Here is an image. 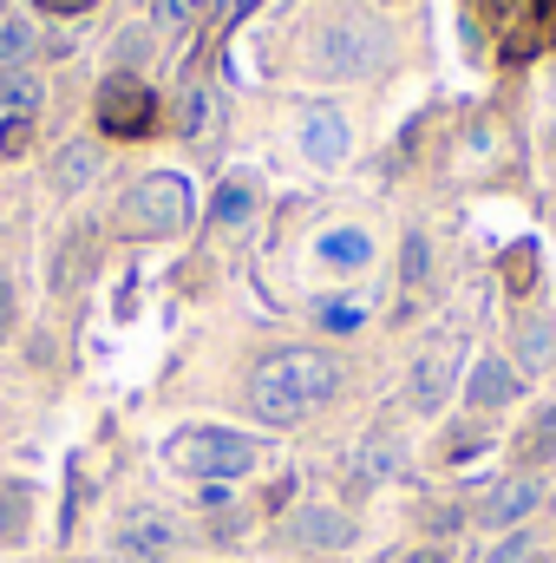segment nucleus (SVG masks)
Masks as SVG:
<instances>
[{
    "instance_id": "f257e3e1",
    "label": "nucleus",
    "mask_w": 556,
    "mask_h": 563,
    "mask_svg": "<svg viewBox=\"0 0 556 563\" xmlns=\"http://www.w3.org/2000/svg\"><path fill=\"white\" fill-rule=\"evenodd\" d=\"M334 394H341V361L334 354H314V347L269 354L249 374V413L269 420V426H301L314 407H327Z\"/></svg>"
},
{
    "instance_id": "f03ea898",
    "label": "nucleus",
    "mask_w": 556,
    "mask_h": 563,
    "mask_svg": "<svg viewBox=\"0 0 556 563\" xmlns=\"http://www.w3.org/2000/svg\"><path fill=\"white\" fill-rule=\"evenodd\" d=\"M380 59H387V26L374 13H360V7L327 13L308 33V73L314 79H367Z\"/></svg>"
},
{
    "instance_id": "7ed1b4c3",
    "label": "nucleus",
    "mask_w": 556,
    "mask_h": 563,
    "mask_svg": "<svg viewBox=\"0 0 556 563\" xmlns=\"http://www.w3.org/2000/svg\"><path fill=\"white\" fill-rule=\"evenodd\" d=\"M164 459H170V472H190L203 485H230V478L263 465V445L249 432H230V426H184L164 445Z\"/></svg>"
},
{
    "instance_id": "20e7f679",
    "label": "nucleus",
    "mask_w": 556,
    "mask_h": 563,
    "mask_svg": "<svg viewBox=\"0 0 556 563\" xmlns=\"http://www.w3.org/2000/svg\"><path fill=\"white\" fill-rule=\"evenodd\" d=\"M119 223H125L132 236H177V230L190 223V184H184L177 170L138 177V184L125 190V203H119Z\"/></svg>"
},
{
    "instance_id": "39448f33",
    "label": "nucleus",
    "mask_w": 556,
    "mask_h": 563,
    "mask_svg": "<svg viewBox=\"0 0 556 563\" xmlns=\"http://www.w3.org/2000/svg\"><path fill=\"white\" fill-rule=\"evenodd\" d=\"M99 125L112 132V139H144L151 125H157V99H151V86L138 79H105L99 86Z\"/></svg>"
},
{
    "instance_id": "423d86ee",
    "label": "nucleus",
    "mask_w": 556,
    "mask_h": 563,
    "mask_svg": "<svg viewBox=\"0 0 556 563\" xmlns=\"http://www.w3.org/2000/svg\"><path fill=\"white\" fill-rule=\"evenodd\" d=\"M452 380H458V341H438L432 354H419L413 380H407V400H413L419 413H438L445 394H452Z\"/></svg>"
},
{
    "instance_id": "0eeeda50",
    "label": "nucleus",
    "mask_w": 556,
    "mask_h": 563,
    "mask_svg": "<svg viewBox=\"0 0 556 563\" xmlns=\"http://www.w3.org/2000/svg\"><path fill=\"white\" fill-rule=\"evenodd\" d=\"M537 505H544V478L524 472V478H504V485L485 498V518H478V525H491V531H518Z\"/></svg>"
},
{
    "instance_id": "6e6552de",
    "label": "nucleus",
    "mask_w": 556,
    "mask_h": 563,
    "mask_svg": "<svg viewBox=\"0 0 556 563\" xmlns=\"http://www.w3.org/2000/svg\"><path fill=\"white\" fill-rule=\"evenodd\" d=\"M170 544H177V525H170L164 511H132V518L119 525V558L125 563H157Z\"/></svg>"
},
{
    "instance_id": "1a4fd4ad",
    "label": "nucleus",
    "mask_w": 556,
    "mask_h": 563,
    "mask_svg": "<svg viewBox=\"0 0 556 563\" xmlns=\"http://www.w3.org/2000/svg\"><path fill=\"white\" fill-rule=\"evenodd\" d=\"M465 400H471V407H511V400H518V367H511V361H471Z\"/></svg>"
},
{
    "instance_id": "9d476101",
    "label": "nucleus",
    "mask_w": 556,
    "mask_h": 563,
    "mask_svg": "<svg viewBox=\"0 0 556 563\" xmlns=\"http://www.w3.org/2000/svg\"><path fill=\"white\" fill-rule=\"evenodd\" d=\"M301 151H308L314 164H341V157H347V119L327 112V106L308 112V119H301Z\"/></svg>"
},
{
    "instance_id": "9b49d317",
    "label": "nucleus",
    "mask_w": 556,
    "mask_h": 563,
    "mask_svg": "<svg viewBox=\"0 0 556 563\" xmlns=\"http://www.w3.org/2000/svg\"><path fill=\"white\" fill-rule=\"evenodd\" d=\"M314 256H321L327 269H367V263H374V236H367V230H327V236L314 243Z\"/></svg>"
},
{
    "instance_id": "f8f14e48",
    "label": "nucleus",
    "mask_w": 556,
    "mask_h": 563,
    "mask_svg": "<svg viewBox=\"0 0 556 563\" xmlns=\"http://www.w3.org/2000/svg\"><path fill=\"white\" fill-rule=\"evenodd\" d=\"M294 538H301V544H321V551H341V544H354V525H347L341 511H327V505H308V511L294 518Z\"/></svg>"
},
{
    "instance_id": "ddd939ff",
    "label": "nucleus",
    "mask_w": 556,
    "mask_h": 563,
    "mask_svg": "<svg viewBox=\"0 0 556 563\" xmlns=\"http://www.w3.org/2000/svg\"><path fill=\"white\" fill-rule=\"evenodd\" d=\"M551 459H556V407H544V413L531 420V432H518V465L537 472V465H551Z\"/></svg>"
},
{
    "instance_id": "4468645a",
    "label": "nucleus",
    "mask_w": 556,
    "mask_h": 563,
    "mask_svg": "<svg viewBox=\"0 0 556 563\" xmlns=\"http://www.w3.org/2000/svg\"><path fill=\"white\" fill-rule=\"evenodd\" d=\"M249 210H256V184H243V177H230V184L210 197V223H223V230L249 223Z\"/></svg>"
},
{
    "instance_id": "2eb2a0df",
    "label": "nucleus",
    "mask_w": 556,
    "mask_h": 563,
    "mask_svg": "<svg viewBox=\"0 0 556 563\" xmlns=\"http://www.w3.org/2000/svg\"><path fill=\"white\" fill-rule=\"evenodd\" d=\"M86 256H92V230H73L66 250L53 256V288H79L86 282Z\"/></svg>"
},
{
    "instance_id": "dca6fc26",
    "label": "nucleus",
    "mask_w": 556,
    "mask_h": 563,
    "mask_svg": "<svg viewBox=\"0 0 556 563\" xmlns=\"http://www.w3.org/2000/svg\"><path fill=\"white\" fill-rule=\"evenodd\" d=\"M92 170H99V151H92V144H66L59 164H53V184H59V190H86Z\"/></svg>"
},
{
    "instance_id": "f3484780",
    "label": "nucleus",
    "mask_w": 556,
    "mask_h": 563,
    "mask_svg": "<svg viewBox=\"0 0 556 563\" xmlns=\"http://www.w3.org/2000/svg\"><path fill=\"white\" fill-rule=\"evenodd\" d=\"M40 106V79L33 73H0V112L7 119H33Z\"/></svg>"
},
{
    "instance_id": "a211bd4d",
    "label": "nucleus",
    "mask_w": 556,
    "mask_h": 563,
    "mask_svg": "<svg viewBox=\"0 0 556 563\" xmlns=\"http://www.w3.org/2000/svg\"><path fill=\"white\" fill-rule=\"evenodd\" d=\"M26 59H33V26L7 20L0 26V73H26Z\"/></svg>"
},
{
    "instance_id": "6ab92c4d",
    "label": "nucleus",
    "mask_w": 556,
    "mask_h": 563,
    "mask_svg": "<svg viewBox=\"0 0 556 563\" xmlns=\"http://www.w3.org/2000/svg\"><path fill=\"white\" fill-rule=\"evenodd\" d=\"M26 485H0V544H20L26 538Z\"/></svg>"
},
{
    "instance_id": "aec40b11",
    "label": "nucleus",
    "mask_w": 556,
    "mask_h": 563,
    "mask_svg": "<svg viewBox=\"0 0 556 563\" xmlns=\"http://www.w3.org/2000/svg\"><path fill=\"white\" fill-rule=\"evenodd\" d=\"M518 354H524V367H544L556 354V321H531V328L518 334Z\"/></svg>"
},
{
    "instance_id": "412c9836",
    "label": "nucleus",
    "mask_w": 556,
    "mask_h": 563,
    "mask_svg": "<svg viewBox=\"0 0 556 563\" xmlns=\"http://www.w3.org/2000/svg\"><path fill=\"white\" fill-rule=\"evenodd\" d=\"M360 321H367L360 301H327V308H321V328H327V334H354Z\"/></svg>"
},
{
    "instance_id": "4be33fe9",
    "label": "nucleus",
    "mask_w": 556,
    "mask_h": 563,
    "mask_svg": "<svg viewBox=\"0 0 556 563\" xmlns=\"http://www.w3.org/2000/svg\"><path fill=\"white\" fill-rule=\"evenodd\" d=\"M151 7H157V26H190L210 0H151Z\"/></svg>"
},
{
    "instance_id": "5701e85b",
    "label": "nucleus",
    "mask_w": 556,
    "mask_h": 563,
    "mask_svg": "<svg viewBox=\"0 0 556 563\" xmlns=\"http://www.w3.org/2000/svg\"><path fill=\"white\" fill-rule=\"evenodd\" d=\"M33 144V119H0V157H20Z\"/></svg>"
},
{
    "instance_id": "b1692460",
    "label": "nucleus",
    "mask_w": 556,
    "mask_h": 563,
    "mask_svg": "<svg viewBox=\"0 0 556 563\" xmlns=\"http://www.w3.org/2000/svg\"><path fill=\"white\" fill-rule=\"evenodd\" d=\"M504 276H511V288H531V276H537V250H531V243L511 250V256H504Z\"/></svg>"
},
{
    "instance_id": "393cba45",
    "label": "nucleus",
    "mask_w": 556,
    "mask_h": 563,
    "mask_svg": "<svg viewBox=\"0 0 556 563\" xmlns=\"http://www.w3.org/2000/svg\"><path fill=\"white\" fill-rule=\"evenodd\" d=\"M203 125H210V92L197 86V92L184 99V132H190V139H203Z\"/></svg>"
},
{
    "instance_id": "a878e982",
    "label": "nucleus",
    "mask_w": 556,
    "mask_h": 563,
    "mask_svg": "<svg viewBox=\"0 0 556 563\" xmlns=\"http://www.w3.org/2000/svg\"><path fill=\"white\" fill-rule=\"evenodd\" d=\"M425 263H432V250H425V236H407V288H419V282H425Z\"/></svg>"
},
{
    "instance_id": "bb28decb",
    "label": "nucleus",
    "mask_w": 556,
    "mask_h": 563,
    "mask_svg": "<svg viewBox=\"0 0 556 563\" xmlns=\"http://www.w3.org/2000/svg\"><path fill=\"white\" fill-rule=\"evenodd\" d=\"M524 551H531V538H504V544L491 551V563H524Z\"/></svg>"
},
{
    "instance_id": "cd10ccee",
    "label": "nucleus",
    "mask_w": 556,
    "mask_h": 563,
    "mask_svg": "<svg viewBox=\"0 0 556 563\" xmlns=\"http://www.w3.org/2000/svg\"><path fill=\"white\" fill-rule=\"evenodd\" d=\"M86 7H99V0H40V13H86Z\"/></svg>"
},
{
    "instance_id": "c85d7f7f",
    "label": "nucleus",
    "mask_w": 556,
    "mask_h": 563,
    "mask_svg": "<svg viewBox=\"0 0 556 563\" xmlns=\"http://www.w3.org/2000/svg\"><path fill=\"white\" fill-rule=\"evenodd\" d=\"M7 328H13V282L0 276V334H7Z\"/></svg>"
},
{
    "instance_id": "c756f323",
    "label": "nucleus",
    "mask_w": 556,
    "mask_h": 563,
    "mask_svg": "<svg viewBox=\"0 0 556 563\" xmlns=\"http://www.w3.org/2000/svg\"><path fill=\"white\" fill-rule=\"evenodd\" d=\"M407 563H445V551H438V544H425V551H413Z\"/></svg>"
},
{
    "instance_id": "7c9ffc66",
    "label": "nucleus",
    "mask_w": 556,
    "mask_h": 563,
    "mask_svg": "<svg viewBox=\"0 0 556 563\" xmlns=\"http://www.w3.org/2000/svg\"><path fill=\"white\" fill-rule=\"evenodd\" d=\"M531 563H556V558H531Z\"/></svg>"
}]
</instances>
